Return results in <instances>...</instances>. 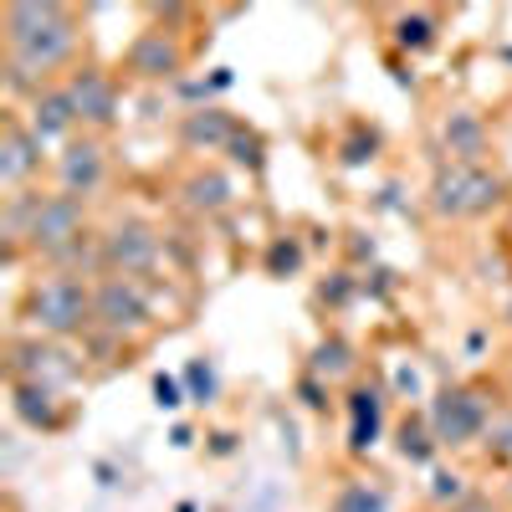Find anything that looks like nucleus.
<instances>
[{
	"mask_svg": "<svg viewBox=\"0 0 512 512\" xmlns=\"http://www.w3.org/2000/svg\"><path fill=\"white\" fill-rule=\"evenodd\" d=\"M6 26V77L11 93H41L52 88L47 72H57L62 62H72L77 52V16L57 0H16L0 16Z\"/></svg>",
	"mask_w": 512,
	"mask_h": 512,
	"instance_id": "nucleus-1",
	"label": "nucleus"
},
{
	"mask_svg": "<svg viewBox=\"0 0 512 512\" xmlns=\"http://www.w3.org/2000/svg\"><path fill=\"white\" fill-rule=\"evenodd\" d=\"M26 318L41 338H72L93 323V287L72 272H47L26 292Z\"/></svg>",
	"mask_w": 512,
	"mask_h": 512,
	"instance_id": "nucleus-2",
	"label": "nucleus"
},
{
	"mask_svg": "<svg viewBox=\"0 0 512 512\" xmlns=\"http://www.w3.org/2000/svg\"><path fill=\"white\" fill-rule=\"evenodd\" d=\"M502 175L487 164H441V175L431 185V210L446 221H472L487 216L492 205H502Z\"/></svg>",
	"mask_w": 512,
	"mask_h": 512,
	"instance_id": "nucleus-3",
	"label": "nucleus"
},
{
	"mask_svg": "<svg viewBox=\"0 0 512 512\" xmlns=\"http://www.w3.org/2000/svg\"><path fill=\"white\" fill-rule=\"evenodd\" d=\"M82 236H88V200L77 195H41L31 210V226H26V251L57 262L62 251H72Z\"/></svg>",
	"mask_w": 512,
	"mask_h": 512,
	"instance_id": "nucleus-4",
	"label": "nucleus"
},
{
	"mask_svg": "<svg viewBox=\"0 0 512 512\" xmlns=\"http://www.w3.org/2000/svg\"><path fill=\"white\" fill-rule=\"evenodd\" d=\"M425 425H431V441L436 446H472L487 436L492 425V405L482 400V390H472V384H451V390H441L431 400V415H425Z\"/></svg>",
	"mask_w": 512,
	"mask_h": 512,
	"instance_id": "nucleus-5",
	"label": "nucleus"
},
{
	"mask_svg": "<svg viewBox=\"0 0 512 512\" xmlns=\"http://www.w3.org/2000/svg\"><path fill=\"white\" fill-rule=\"evenodd\" d=\"M149 297H144V287H139V277H113V272H103V282L93 287V323L98 328H108V333H139V328H149Z\"/></svg>",
	"mask_w": 512,
	"mask_h": 512,
	"instance_id": "nucleus-6",
	"label": "nucleus"
},
{
	"mask_svg": "<svg viewBox=\"0 0 512 512\" xmlns=\"http://www.w3.org/2000/svg\"><path fill=\"white\" fill-rule=\"evenodd\" d=\"M11 379L16 384H41V390H62L77 379L72 354L62 349V338H21L11 349Z\"/></svg>",
	"mask_w": 512,
	"mask_h": 512,
	"instance_id": "nucleus-7",
	"label": "nucleus"
},
{
	"mask_svg": "<svg viewBox=\"0 0 512 512\" xmlns=\"http://www.w3.org/2000/svg\"><path fill=\"white\" fill-rule=\"evenodd\" d=\"M159 262V231L149 221H118L108 236H103V272L113 277H144L149 267Z\"/></svg>",
	"mask_w": 512,
	"mask_h": 512,
	"instance_id": "nucleus-8",
	"label": "nucleus"
},
{
	"mask_svg": "<svg viewBox=\"0 0 512 512\" xmlns=\"http://www.w3.org/2000/svg\"><path fill=\"white\" fill-rule=\"evenodd\" d=\"M123 67H128V77H139V82H169V77L185 72V47L175 41V31L149 26V31H139L134 41H128Z\"/></svg>",
	"mask_w": 512,
	"mask_h": 512,
	"instance_id": "nucleus-9",
	"label": "nucleus"
},
{
	"mask_svg": "<svg viewBox=\"0 0 512 512\" xmlns=\"http://www.w3.org/2000/svg\"><path fill=\"white\" fill-rule=\"evenodd\" d=\"M103 180H108V149L98 134H82V139L62 144V154H57V190L62 195L88 200L93 190H103Z\"/></svg>",
	"mask_w": 512,
	"mask_h": 512,
	"instance_id": "nucleus-10",
	"label": "nucleus"
},
{
	"mask_svg": "<svg viewBox=\"0 0 512 512\" xmlns=\"http://www.w3.org/2000/svg\"><path fill=\"white\" fill-rule=\"evenodd\" d=\"M41 154H47V144L21 118H6V128H0V185H6V195H26L31 175L41 169Z\"/></svg>",
	"mask_w": 512,
	"mask_h": 512,
	"instance_id": "nucleus-11",
	"label": "nucleus"
},
{
	"mask_svg": "<svg viewBox=\"0 0 512 512\" xmlns=\"http://www.w3.org/2000/svg\"><path fill=\"white\" fill-rule=\"evenodd\" d=\"M67 98H72L82 128H108L118 118V82L103 67H77L67 77Z\"/></svg>",
	"mask_w": 512,
	"mask_h": 512,
	"instance_id": "nucleus-12",
	"label": "nucleus"
},
{
	"mask_svg": "<svg viewBox=\"0 0 512 512\" xmlns=\"http://www.w3.org/2000/svg\"><path fill=\"white\" fill-rule=\"evenodd\" d=\"M77 108L67 98V82H52V88H41L31 103H26V128L41 139V144H72L77 139Z\"/></svg>",
	"mask_w": 512,
	"mask_h": 512,
	"instance_id": "nucleus-13",
	"label": "nucleus"
},
{
	"mask_svg": "<svg viewBox=\"0 0 512 512\" xmlns=\"http://www.w3.org/2000/svg\"><path fill=\"white\" fill-rule=\"evenodd\" d=\"M441 139L451 149V164H482V154H487V123L472 108H456L441 123Z\"/></svg>",
	"mask_w": 512,
	"mask_h": 512,
	"instance_id": "nucleus-14",
	"label": "nucleus"
},
{
	"mask_svg": "<svg viewBox=\"0 0 512 512\" xmlns=\"http://www.w3.org/2000/svg\"><path fill=\"white\" fill-rule=\"evenodd\" d=\"M180 134H185L190 149H231V139L241 134V128L226 108H200V113H185Z\"/></svg>",
	"mask_w": 512,
	"mask_h": 512,
	"instance_id": "nucleus-15",
	"label": "nucleus"
},
{
	"mask_svg": "<svg viewBox=\"0 0 512 512\" xmlns=\"http://www.w3.org/2000/svg\"><path fill=\"white\" fill-rule=\"evenodd\" d=\"M180 195H185V210H195V216H221L231 205V180L216 175V169H195Z\"/></svg>",
	"mask_w": 512,
	"mask_h": 512,
	"instance_id": "nucleus-16",
	"label": "nucleus"
},
{
	"mask_svg": "<svg viewBox=\"0 0 512 512\" xmlns=\"http://www.w3.org/2000/svg\"><path fill=\"white\" fill-rule=\"evenodd\" d=\"M16 415H21L26 425H36V431H52V425L62 420L57 390H41V384H16Z\"/></svg>",
	"mask_w": 512,
	"mask_h": 512,
	"instance_id": "nucleus-17",
	"label": "nucleus"
},
{
	"mask_svg": "<svg viewBox=\"0 0 512 512\" xmlns=\"http://www.w3.org/2000/svg\"><path fill=\"white\" fill-rule=\"evenodd\" d=\"M328 512H390V497H384L379 487H369V482H349L344 492L333 497Z\"/></svg>",
	"mask_w": 512,
	"mask_h": 512,
	"instance_id": "nucleus-18",
	"label": "nucleus"
},
{
	"mask_svg": "<svg viewBox=\"0 0 512 512\" xmlns=\"http://www.w3.org/2000/svg\"><path fill=\"white\" fill-rule=\"evenodd\" d=\"M395 41L405 52H425L436 41V21L431 16H420V11H405L400 21H395Z\"/></svg>",
	"mask_w": 512,
	"mask_h": 512,
	"instance_id": "nucleus-19",
	"label": "nucleus"
},
{
	"mask_svg": "<svg viewBox=\"0 0 512 512\" xmlns=\"http://www.w3.org/2000/svg\"><path fill=\"white\" fill-rule=\"evenodd\" d=\"M354 369V349L344 344V338H328V344H318V359H313V374L318 379H344Z\"/></svg>",
	"mask_w": 512,
	"mask_h": 512,
	"instance_id": "nucleus-20",
	"label": "nucleus"
},
{
	"mask_svg": "<svg viewBox=\"0 0 512 512\" xmlns=\"http://www.w3.org/2000/svg\"><path fill=\"white\" fill-rule=\"evenodd\" d=\"M379 431V395L374 390H354V451H364Z\"/></svg>",
	"mask_w": 512,
	"mask_h": 512,
	"instance_id": "nucleus-21",
	"label": "nucleus"
},
{
	"mask_svg": "<svg viewBox=\"0 0 512 512\" xmlns=\"http://www.w3.org/2000/svg\"><path fill=\"white\" fill-rule=\"evenodd\" d=\"M482 446H487V456H492V461H502V466L512 461V415H492Z\"/></svg>",
	"mask_w": 512,
	"mask_h": 512,
	"instance_id": "nucleus-22",
	"label": "nucleus"
},
{
	"mask_svg": "<svg viewBox=\"0 0 512 512\" xmlns=\"http://www.w3.org/2000/svg\"><path fill=\"white\" fill-rule=\"evenodd\" d=\"M400 451L410 456V461H425V456H431V446H425L415 431H410V425H405V431H400Z\"/></svg>",
	"mask_w": 512,
	"mask_h": 512,
	"instance_id": "nucleus-23",
	"label": "nucleus"
},
{
	"mask_svg": "<svg viewBox=\"0 0 512 512\" xmlns=\"http://www.w3.org/2000/svg\"><path fill=\"white\" fill-rule=\"evenodd\" d=\"M272 267L282 272V267H297V246H277L272 251Z\"/></svg>",
	"mask_w": 512,
	"mask_h": 512,
	"instance_id": "nucleus-24",
	"label": "nucleus"
}]
</instances>
